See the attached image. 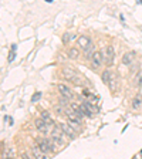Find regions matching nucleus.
I'll use <instances>...</instances> for the list:
<instances>
[{
    "label": "nucleus",
    "instance_id": "f257e3e1",
    "mask_svg": "<svg viewBox=\"0 0 142 159\" xmlns=\"http://www.w3.org/2000/svg\"><path fill=\"white\" fill-rule=\"evenodd\" d=\"M37 147L43 151L44 153L50 152V151H54V144L48 138H44V139H39L37 141Z\"/></svg>",
    "mask_w": 142,
    "mask_h": 159
},
{
    "label": "nucleus",
    "instance_id": "f03ea898",
    "mask_svg": "<svg viewBox=\"0 0 142 159\" xmlns=\"http://www.w3.org/2000/svg\"><path fill=\"white\" fill-rule=\"evenodd\" d=\"M64 135L65 134L63 132V129L60 128V125H58V127H54V129H53V141H54V142H57L58 145H63L64 142H63L61 138H63Z\"/></svg>",
    "mask_w": 142,
    "mask_h": 159
},
{
    "label": "nucleus",
    "instance_id": "7ed1b4c3",
    "mask_svg": "<svg viewBox=\"0 0 142 159\" xmlns=\"http://www.w3.org/2000/svg\"><path fill=\"white\" fill-rule=\"evenodd\" d=\"M102 53L101 51H94V54L91 56V64L95 67V68H100L102 65Z\"/></svg>",
    "mask_w": 142,
    "mask_h": 159
},
{
    "label": "nucleus",
    "instance_id": "20e7f679",
    "mask_svg": "<svg viewBox=\"0 0 142 159\" xmlns=\"http://www.w3.org/2000/svg\"><path fill=\"white\" fill-rule=\"evenodd\" d=\"M77 44L80 48H83V50H87L90 45H92V43H91V38L87 37V36H80L77 40Z\"/></svg>",
    "mask_w": 142,
    "mask_h": 159
},
{
    "label": "nucleus",
    "instance_id": "39448f33",
    "mask_svg": "<svg viewBox=\"0 0 142 159\" xmlns=\"http://www.w3.org/2000/svg\"><path fill=\"white\" fill-rule=\"evenodd\" d=\"M105 58H107V64H112L114 63V58H115V50H114V47L112 45H107V48H105Z\"/></svg>",
    "mask_w": 142,
    "mask_h": 159
},
{
    "label": "nucleus",
    "instance_id": "423d86ee",
    "mask_svg": "<svg viewBox=\"0 0 142 159\" xmlns=\"http://www.w3.org/2000/svg\"><path fill=\"white\" fill-rule=\"evenodd\" d=\"M63 77H64L65 80H70V81H74V80H77V74H75V71L70 68V67H65L64 70H63Z\"/></svg>",
    "mask_w": 142,
    "mask_h": 159
},
{
    "label": "nucleus",
    "instance_id": "0eeeda50",
    "mask_svg": "<svg viewBox=\"0 0 142 159\" xmlns=\"http://www.w3.org/2000/svg\"><path fill=\"white\" fill-rule=\"evenodd\" d=\"M60 128L63 129V132H64L65 135H68L71 139H74L75 138V132H74V129L68 125V124H60Z\"/></svg>",
    "mask_w": 142,
    "mask_h": 159
},
{
    "label": "nucleus",
    "instance_id": "6e6552de",
    "mask_svg": "<svg viewBox=\"0 0 142 159\" xmlns=\"http://www.w3.org/2000/svg\"><path fill=\"white\" fill-rule=\"evenodd\" d=\"M57 89L61 92V95L67 97V98H72V92H71V89L67 87V85H64V84H58L57 85Z\"/></svg>",
    "mask_w": 142,
    "mask_h": 159
},
{
    "label": "nucleus",
    "instance_id": "1a4fd4ad",
    "mask_svg": "<svg viewBox=\"0 0 142 159\" xmlns=\"http://www.w3.org/2000/svg\"><path fill=\"white\" fill-rule=\"evenodd\" d=\"M81 108H83V112H84L85 117H92L94 115V111H92V105H91V102H83L81 104Z\"/></svg>",
    "mask_w": 142,
    "mask_h": 159
},
{
    "label": "nucleus",
    "instance_id": "9d476101",
    "mask_svg": "<svg viewBox=\"0 0 142 159\" xmlns=\"http://www.w3.org/2000/svg\"><path fill=\"white\" fill-rule=\"evenodd\" d=\"M34 125H36V128L39 129L40 132H47V131H48V125H47L41 118H37V119L34 121Z\"/></svg>",
    "mask_w": 142,
    "mask_h": 159
},
{
    "label": "nucleus",
    "instance_id": "9b49d317",
    "mask_svg": "<svg viewBox=\"0 0 142 159\" xmlns=\"http://www.w3.org/2000/svg\"><path fill=\"white\" fill-rule=\"evenodd\" d=\"M70 108H71V111H72L74 114H77L80 118H83V117H84V112H83V108H81V105H80V104H77V102H71Z\"/></svg>",
    "mask_w": 142,
    "mask_h": 159
},
{
    "label": "nucleus",
    "instance_id": "f8f14e48",
    "mask_svg": "<svg viewBox=\"0 0 142 159\" xmlns=\"http://www.w3.org/2000/svg\"><path fill=\"white\" fill-rule=\"evenodd\" d=\"M31 152H33V156H34V159H47L45 158V153L40 149L37 145L36 147H33L31 148Z\"/></svg>",
    "mask_w": 142,
    "mask_h": 159
},
{
    "label": "nucleus",
    "instance_id": "ddd939ff",
    "mask_svg": "<svg viewBox=\"0 0 142 159\" xmlns=\"http://www.w3.org/2000/svg\"><path fill=\"white\" fill-rule=\"evenodd\" d=\"M134 58H135V53L134 51H129V53H125L122 56V63L124 64H131L132 61H134Z\"/></svg>",
    "mask_w": 142,
    "mask_h": 159
},
{
    "label": "nucleus",
    "instance_id": "4468645a",
    "mask_svg": "<svg viewBox=\"0 0 142 159\" xmlns=\"http://www.w3.org/2000/svg\"><path fill=\"white\" fill-rule=\"evenodd\" d=\"M41 119H43L48 127H50V125H54V119L50 117V114H48L47 111H43V112H41Z\"/></svg>",
    "mask_w": 142,
    "mask_h": 159
},
{
    "label": "nucleus",
    "instance_id": "2eb2a0df",
    "mask_svg": "<svg viewBox=\"0 0 142 159\" xmlns=\"http://www.w3.org/2000/svg\"><path fill=\"white\" fill-rule=\"evenodd\" d=\"M13 149L12 148H6L4 151H3V155H1V159H13Z\"/></svg>",
    "mask_w": 142,
    "mask_h": 159
},
{
    "label": "nucleus",
    "instance_id": "dca6fc26",
    "mask_svg": "<svg viewBox=\"0 0 142 159\" xmlns=\"http://www.w3.org/2000/svg\"><path fill=\"white\" fill-rule=\"evenodd\" d=\"M68 125H70L72 129H80V127H81V119H68V122H67Z\"/></svg>",
    "mask_w": 142,
    "mask_h": 159
},
{
    "label": "nucleus",
    "instance_id": "f3484780",
    "mask_svg": "<svg viewBox=\"0 0 142 159\" xmlns=\"http://www.w3.org/2000/svg\"><path fill=\"white\" fill-rule=\"evenodd\" d=\"M80 56V50H78L77 47H71L70 51H68V57L70 58H78Z\"/></svg>",
    "mask_w": 142,
    "mask_h": 159
},
{
    "label": "nucleus",
    "instance_id": "a211bd4d",
    "mask_svg": "<svg viewBox=\"0 0 142 159\" xmlns=\"http://www.w3.org/2000/svg\"><path fill=\"white\" fill-rule=\"evenodd\" d=\"M101 78H102V83L104 84H108L111 81L110 78H111V73H110V70H105L102 73V75H101Z\"/></svg>",
    "mask_w": 142,
    "mask_h": 159
},
{
    "label": "nucleus",
    "instance_id": "6ab92c4d",
    "mask_svg": "<svg viewBox=\"0 0 142 159\" xmlns=\"http://www.w3.org/2000/svg\"><path fill=\"white\" fill-rule=\"evenodd\" d=\"M141 107V98L139 97H136V98H134V101H132V108L138 109Z\"/></svg>",
    "mask_w": 142,
    "mask_h": 159
},
{
    "label": "nucleus",
    "instance_id": "aec40b11",
    "mask_svg": "<svg viewBox=\"0 0 142 159\" xmlns=\"http://www.w3.org/2000/svg\"><path fill=\"white\" fill-rule=\"evenodd\" d=\"M41 95H43L41 92H36V94H34V95L31 97V102H33V104H34V102H37V101H39L40 98H41Z\"/></svg>",
    "mask_w": 142,
    "mask_h": 159
},
{
    "label": "nucleus",
    "instance_id": "412c9836",
    "mask_svg": "<svg viewBox=\"0 0 142 159\" xmlns=\"http://www.w3.org/2000/svg\"><path fill=\"white\" fill-rule=\"evenodd\" d=\"M92 50H94V47H92V45H90V47L85 50V57H90V54L92 56V54H94V51H92Z\"/></svg>",
    "mask_w": 142,
    "mask_h": 159
},
{
    "label": "nucleus",
    "instance_id": "4be33fe9",
    "mask_svg": "<svg viewBox=\"0 0 142 159\" xmlns=\"http://www.w3.org/2000/svg\"><path fill=\"white\" fill-rule=\"evenodd\" d=\"M68 36H70L68 33H65V34H64V37H63V41H64V43H67L68 40H71V38H72V37H68Z\"/></svg>",
    "mask_w": 142,
    "mask_h": 159
},
{
    "label": "nucleus",
    "instance_id": "5701e85b",
    "mask_svg": "<svg viewBox=\"0 0 142 159\" xmlns=\"http://www.w3.org/2000/svg\"><path fill=\"white\" fill-rule=\"evenodd\" d=\"M21 159H31L29 156V153L27 152H21Z\"/></svg>",
    "mask_w": 142,
    "mask_h": 159
},
{
    "label": "nucleus",
    "instance_id": "b1692460",
    "mask_svg": "<svg viewBox=\"0 0 142 159\" xmlns=\"http://www.w3.org/2000/svg\"><path fill=\"white\" fill-rule=\"evenodd\" d=\"M14 60V53H10L9 54V61H13Z\"/></svg>",
    "mask_w": 142,
    "mask_h": 159
}]
</instances>
